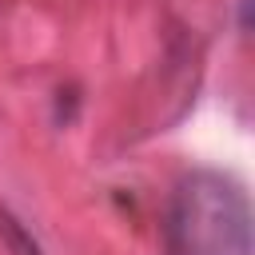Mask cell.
<instances>
[{
    "instance_id": "obj_1",
    "label": "cell",
    "mask_w": 255,
    "mask_h": 255,
    "mask_svg": "<svg viewBox=\"0 0 255 255\" xmlns=\"http://www.w3.org/2000/svg\"><path fill=\"white\" fill-rule=\"evenodd\" d=\"M167 255H251L247 191L223 171H191L175 183L163 219Z\"/></svg>"
},
{
    "instance_id": "obj_2",
    "label": "cell",
    "mask_w": 255,
    "mask_h": 255,
    "mask_svg": "<svg viewBox=\"0 0 255 255\" xmlns=\"http://www.w3.org/2000/svg\"><path fill=\"white\" fill-rule=\"evenodd\" d=\"M0 243H4L8 255H44V247L36 243V235L12 211H4V207H0Z\"/></svg>"
}]
</instances>
